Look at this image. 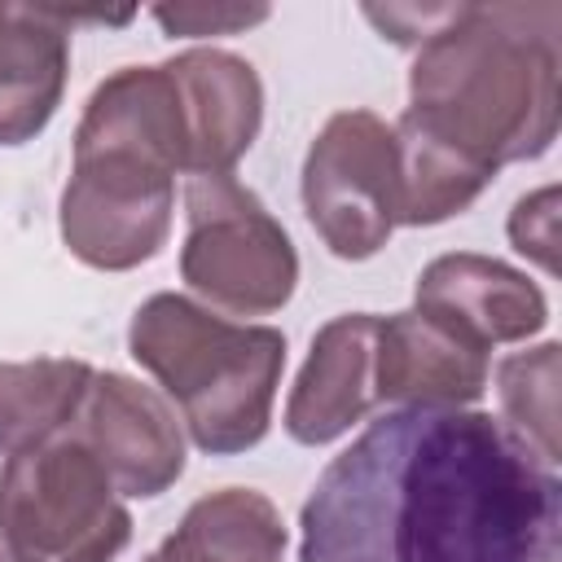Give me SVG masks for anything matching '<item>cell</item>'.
<instances>
[{"instance_id": "6", "label": "cell", "mask_w": 562, "mask_h": 562, "mask_svg": "<svg viewBox=\"0 0 562 562\" xmlns=\"http://www.w3.org/2000/svg\"><path fill=\"white\" fill-rule=\"evenodd\" d=\"M180 277L193 294L237 316L277 312L299 281V255L268 206L233 176H193Z\"/></svg>"}, {"instance_id": "9", "label": "cell", "mask_w": 562, "mask_h": 562, "mask_svg": "<svg viewBox=\"0 0 562 562\" xmlns=\"http://www.w3.org/2000/svg\"><path fill=\"white\" fill-rule=\"evenodd\" d=\"M487 386V347L452 321L408 307L378 321L373 391L404 408H465Z\"/></svg>"}, {"instance_id": "11", "label": "cell", "mask_w": 562, "mask_h": 562, "mask_svg": "<svg viewBox=\"0 0 562 562\" xmlns=\"http://www.w3.org/2000/svg\"><path fill=\"white\" fill-rule=\"evenodd\" d=\"M373 356H378V316L347 312L334 316L299 369V382L285 404V430L299 443H329L347 435L373 404Z\"/></svg>"}, {"instance_id": "19", "label": "cell", "mask_w": 562, "mask_h": 562, "mask_svg": "<svg viewBox=\"0 0 562 562\" xmlns=\"http://www.w3.org/2000/svg\"><path fill=\"white\" fill-rule=\"evenodd\" d=\"M0 562H18V558H13V553H9L4 544H0Z\"/></svg>"}, {"instance_id": "2", "label": "cell", "mask_w": 562, "mask_h": 562, "mask_svg": "<svg viewBox=\"0 0 562 562\" xmlns=\"http://www.w3.org/2000/svg\"><path fill=\"white\" fill-rule=\"evenodd\" d=\"M558 35L562 9L553 0L443 4L417 40L400 123L487 176L540 158L558 136Z\"/></svg>"}, {"instance_id": "4", "label": "cell", "mask_w": 562, "mask_h": 562, "mask_svg": "<svg viewBox=\"0 0 562 562\" xmlns=\"http://www.w3.org/2000/svg\"><path fill=\"white\" fill-rule=\"evenodd\" d=\"M127 347L176 400L202 452H246L268 435L285 369L281 329L224 321L184 294H154L136 307Z\"/></svg>"}, {"instance_id": "7", "label": "cell", "mask_w": 562, "mask_h": 562, "mask_svg": "<svg viewBox=\"0 0 562 562\" xmlns=\"http://www.w3.org/2000/svg\"><path fill=\"white\" fill-rule=\"evenodd\" d=\"M303 211L338 259H369L400 224L395 132L373 110H338L303 158Z\"/></svg>"}, {"instance_id": "8", "label": "cell", "mask_w": 562, "mask_h": 562, "mask_svg": "<svg viewBox=\"0 0 562 562\" xmlns=\"http://www.w3.org/2000/svg\"><path fill=\"white\" fill-rule=\"evenodd\" d=\"M66 435L97 457L123 496H158L184 470V435L176 413L158 391L127 373H92Z\"/></svg>"}, {"instance_id": "18", "label": "cell", "mask_w": 562, "mask_h": 562, "mask_svg": "<svg viewBox=\"0 0 562 562\" xmlns=\"http://www.w3.org/2000/svg\"><path fill=\"white\" fill-rule=\"evenodd\" d=\"M268 9L263 4H158L154 22L167 35H233L246 31L255 22H263Z\"/></svg>"}, {"instance_id": "20", "label": "cell", "mask_w": 562, "mask_h": 562, "mask_svg": "<svg viewBox=\"0 0 562 562\" xmlns=\"http://www.w3.org/2000/svg\"><path fill=\"white\" fill-rule=\"evenodd\" d=\"M145 562H162V553H158V549H154V553H149V558H145Z\"/></svg>"}, {"instance_id": "17", "label": "cell", "mask_w": 562, "mask_h": 562, "mask_svg": "<svg viewBox=\"0 0 562 562\" xmlns=\"http://www.w3.org/2000/svg\"><path fill=\"white\" fill-rule=\"evenodd\" d=\"M509 241L518 255L536 259L544 272L558 268V189L553 184L518 198L509 215Z\"/></svg>"}, {"instance_id": "1", "label": "cell", "mask_w": 562, "mask_h": 562, "mask_svg": "<svg viewBox=\"0 0 562 562\" xmlns=\"http://www.w3.org/2000/svg\"><path fill=\"white\" fill-rule=\"evenodd\" d=\"M299 562H558L562 483L505 422L395 408L316 479Z\"/></svg>"}, {"instance_id": "3", "label": "cell", "mask_w": 562, "mask_h": 562, "mask_svg": "<svg viewBox=\"0 0 562 562\" xmlns=\"http://www.w3.org/2000/svg\"><path fill=\"white\" fill-rule=\"evenodd\" d=\"M184 114L167 66H123L97 83L75 127L61 189V241L75 259L123 272L154 259L171 233Z\"/></svg>"}, {"instance_id": "16", "label": "cell", "mask_w": 562, "mask_h": 562, "mask_svg": "<svg viewBox=\"0 0 562 562\" xmlns=\"http://www.w3.org/2000/svg\"><path fill=\"white\" fill-rule=\"evenodd\" d=\"M558 369H562V347L558 342H540L531 351H514L496 369V391H501L505 426L553 470L562 461Z\"/></svg>"}, {"instance_id": "12", "label": "cell", "mask_w": 562, "mask_h": 562, "mask_svg": "<svg viewBox=\"0 0 562 562\" xmlns=\"http://www.w3.org/2000/svg\"><path fill=\"white\" fill-rule=\"evenodd\" d=\"M75 22H101V13L0 4V145L31 140L61 105Z\"/></svg>"}, {"instance_id": "10", "label": "cell", "mask_w": 562, "mask_h": 562, "mask_svg": "<svg viewBox=\"0 0 562 562\" xmlns=\"http://www.w3.org/2000/svg\"><path fill=\"white\" fill-rule=\"evenodd\" d=\"M184 114V171L228 176L263 123V83L255 66L224 48H189L162 61Z\"/></svg>"}, {"instance_id": "5", "label": "cell", "mask_w": 562, "mask_h": 562, "mask_svg": "<svg viewBox=\"0 0 562 562\" xmlns=\"http://www.w3.org/2000/svg\"><path fill=\"white\" fill-rule=\"evenodd\" d=\"M132 514L97 457L57 435L0 465V544L18 562H114Z\"/></svg>"}, {"instance_id": "14", "label": "cell", "mask_w": 562, "mask_h": 562, "mask_svg": "<svg viewBox=\"0 0 562 562\" xmlns=\"http://www.w3.org/2000/svg\"><path fill=\"white\" fill-rule=\"evenodd\" d=\"M158 553L162 562H285V522L263 492L220 487L184 509Z\"/></svg>"}, {"instance_id": "13", "label": "cell", "mask_w": 562, "mask_h": 562, "mask_svg": "<svg viewBox=\"0 0 562 562\" xmlns=\"http://www.w3.org/2000/svg\"><path fill=\"white\" fill-rule=\"evenodd\" d=\"M413 307H426V312L452 321L483 347L522 342V338L540 334L549 321V303H544L540 285L527 281V272H518L492 255H470V250L430 259L417 277Z\"/></svg>"}, {"instance_id": "15", "label": "cell", "mask_w": 562, "mask_h": 562, "mask_svg": "<svg viewBox=\"0 0 562 562\" xmlns=\"http://www.w3.org/2000/svg\"><path fill=\"white\" fill-rule=\"evenodd\" d=\"M92 369L66 356L0 364V452H26L70 430Z\"/></svg>"}]
</instances>
